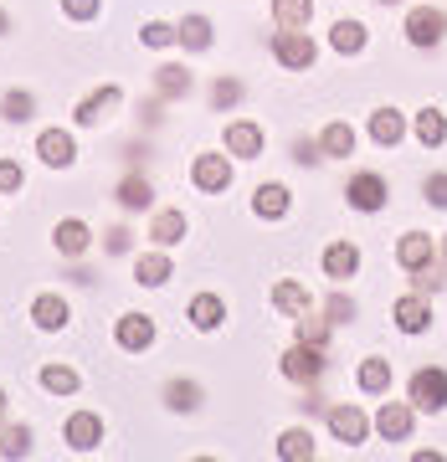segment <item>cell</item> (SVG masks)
Returning a JSON list of instances; mask_svg holds the SVG:
<instances>
[{
    "mask_svg": "<svg viewBox=\"0 0 447 462\" xmlns=\"http://www.w3.org/2000/svg\"><path fill=\"white\" fill-rule=\"evenodd\" d=\"M103 247L114 252V257H124V252L134 247V236H129V231H124V226H114V231H108V236H103Z\"/></svg>",
    "mask_w": 447,
    "mask_h": 462,
    "instance_id": "46",
    "label": "cell"
},
{
    "mask_svg": "<svg viewBox=\"0 0 447 462\" xmlns=\"http://www.w3.org/2000/svg\"><path fill=\"white\" fill-rule=\"evenodd\" d=\"M319 149H324V160H349L355 154V129L334 118L330 129H324V139H319Z\"/></svg>",
    "mask_w": 447,
    "mask_h": 462,
    "instance_id": "27",
    "label": "cell"
},
{
    "mask_svg": "<svg viewBox=\"0 0 447 462\" xmlns=\"http://www.w3.org/2000/svg\"><path fill=\"white\" fill-rule=\"evenodd\" d=\"M36 154H42V165L67 170L72 160H78V144H72V134H67V129H47L42 139H36Z\"/></svg>",
    "mask_w": 447,
    "mask_h": 462,
    "instance_id": "11",
    "label": "cell"
},
{
    "mask_svg": "<svg viewBox=\"0 0 447 462\" xmlns=\"http://www.w3.org/2000/svg\"><path fill=\"white\" fill-rule=\"evenodd\" d=\"M309 16H314V0H273V21L283 32H303Z\"/></svg>",
    "mask_w": 447,
    "mask_h": 462,
    "instance_id": "26",
    "label": "cell"
},
{
    "mask_svg": "<svg viewBox=\"0 0 447 462\" xmlns=\"http://www.w3.org/2000/svg\"><path fill=\"white\" fill-rule=\"evenodd\" d=\"M422 190H427V200L437 206V211H447V175H442V170H437V175H427V185H422Z\"/></svg>",
    "mask_w": 447,
    "mask_h": 462,
    "instance_id": "44",
    "label": "cell"
},
{
    "mask_svg": "<svg viewBox=\"0 0 447 462\" xmlns=\"http://www.w3.org/2000/svg\"><path fill=\"white\" fill-rule=\"evenodd\" d=\"M139 36H144V47H170V42H175V26H165V21H149Z\"/></svg>",
    "mask_w": 447,
    "mask_h": 462,
    "instance_id": "43",
    "label": "cell"
},
{
    "mask_svg": "<svg viewBox=\"0 0 447 462\" xmlns=\"http://www.w3.org/2000/svg\"><path fill=\"white\" fill-rule=\"evenodd\" d=\"M154 93H160V98H185V93H191V72L175 67V62L154 67Z\"/></svg>",
    "mask_w": 447,
    "mask_h": 462,
    "instance_id": "28",
    "label": "cell"
},
{
    "mask_svg": "<svg viewBox=\"0 0 447 462\" xmlns=\"http://www.w3.org/2000/svg\"><path fill=\"white\" fill-rule=\"evenodd\" d=\"M273 57H278L288 72H309L314 67V42L303 32H283L278 26V36H273Z\"/></svg>",
    "mask_w": 447,
    "mask_h": 462,
    "instance_id": "3",
    "label": "cell"
},
{
    "mask_svg": "<svg viewBox=\"0 0 447 462\" xmlns=\"http://www.w3.org/2000/svg\"><path fill=\"white\" fill-rule=\"evenodd\" d=\"M330 42H334V51L355 57V51H365V26H360V21H334Z\"/></svg>",
    "mask_w": 447,
    "mask_h": 462,
    "instance_id": "33",
    "label": "cell"
},
{
    "mask_svg": "<svg viewBox=\"0 0 447 462\" xmlns=\"http://www.w3.org/2000/svg\"><path fill=\"white\" fill-rule=\"evenodd\" d=\"M103 11V0H62V16H72V21H93Z\"/></svg>",
    "mask_w": 447,
    "mask_h": 462,
    "instance_id": "42",
    "label": "cell"
},
{
    "mask_svg": "<svg viewBox=\"0 0 447 462\" xmlns=\"http://www.w3.org/2000/svg\"><path fill=\"white\" fill-rule=\"evenodd\" d=\"M5 32H11V16H5V11H0V36H5Z\"/></svg>",
    "mask_w": 447,
    "mask_h": 462,
    "instance_id": "49",
    "label": "cell"
},
{
    "mask_svg": "<svg viewBox=\"0 0 447 462\" xmlns=\"http://www.w3.org/2000/svg\"><path fill=\"white\" fill-rule=\"evenodd\" d=\"M386 196H391V190H386V180L376 175V170H365V175H355V180L345 185V200L355 206V211H381Z\"/></svg>",
    "mask_w": 447,
    "mask_h": 462,
    "instance_id": "6",
    "label": "cell"
},
{
    "mask_svg": "<svg viewBox=\"0 0 447 462\" xmlns=\"http://www.w3.org/2000/svg\"><path fill=\"white\" fill-rule=\"evenodd\" d=\"M432 257H437V247H432V236H422V231H406L396 247V263L406 267V273H416V267H427Z\"/></svg>",
    "mask_w": 447,
    "mask_h": 462,
    "instance_id": "19",
    "label": "cell"
},
{
    "mask_svg": "<svg viewBox=\"0 0 447 462\" xmlns=\"http://www.w3.org/2000/svg\"><path fill=\"white\" fill-rule=\"evenodd\" d=\"M412 282H416V293H437V288H442V267H437V263L416 267V273H412Z\"/></svg>",
    "mask_w": 447,
    "mask_h": 462,
    "instance_id": "41",
    "label": "cell"
},
{
    "mask_svg": "<svg viewBox=\"0 0 447 462\" xmlns=\"http://www.w3.org/2000/svg\"><path fill=\"white\" fill-rule=\"evenodd\" d=\"M0 416H5V391H0Z\"/></svg>",
    "mask_w": 447,
    "mask_h": 462,
    "instance_id": "50",
    "label": "cell"
},
{
    "mask_svg": "<svg viewBox=\"0 0 447 462\" xmlns=\"http://www.w3.org/2000/svg\"><path fill=\"white\" fill-rule=\"evenodd\" d=\"M42 385H47L51 396H72L78 391V370L72 365H42Z\"/></svg>",
    "mask_w": 447,
    "mask_h": 462,
    "instance_id": "34",
    "label": "cell"
},
{
    "mask_svg": "<svg viewBox=\"0 0 447 462\" xmlns=\"http://www.w3.org/2000/svg\"><path fill=\"white\" fill-rule=\"evenodd\" d=\"M0 114L11 118V124H26V118L36 114V98H32V93H21V88H11V93H5V103H0Z\"/></svg>",
    "mask_w": 447,
    "mask_h": 462,
    "instance_id": "37",
    "label": "cell"
},
{
    "mask_svg": "<svg viewBox=\"0 0 447 462\" xmlns=\"http://www.w3.org/2000/svg\"><path fill=\"white\" fill-rule=\"evenodd\" d=\"M191 180H196V190H206V196H221V190L232 185V165H227V154H196Z\"/></svg>",
    "mask_w": 447,
    "mask_h": 462,
    "instance_id": "5",
    "label": "cell"
},
{
    "mask_svg": "<svg viewBox=\"0 0 447 462\" xmlns=\"http://www.w3.org/2000/svg\"><path fill=\"white\" fill-rule=\"evenodd\" d=\"M298 339H303V345H330V319H319V314H309V309H303V314H298Z\"/></svg>",
    "mask_w": 447,
    "mask_h": 462,
    "instance_id": "36",
    "label": "cell"
},
{
    "mask_svg": "<svg viewBox=\"0 0 447 462\" xmlns=\"http://www.w3.org/2000/svg\"><path fill=\"white\" fill-rule=\"evenodd\" d=\"M391 319H396V329H401V334H422V329H432V309L422 303V293L396 298V309H391Z\"/></svg>",
    "mask_w": 447,
    "mask_h": 462,
    "instance_id": "13",
    "label": "cell"
},
{
    "mask_svg": "<svg viewBox=\"0 0 447 462\" xmlns=\"http://www.w3.org/2000/svg\"><path fill=\"white\" fill-rule=\"evenodd\" d=\"M185 231H191L185 211H160L154 221H149V236H154V247H175V242H185Z\"/></svg>",
    "mask_w": 447,
    "mask_h": 462,
    "instance_id": "21",
    "label": "cell"
},
{
    "mask_svg": "<svg viewBox=\"0 0 447 462\" xmlns=\"http://www.w3.org/2000/svg\"><path fill=\"white\" fill-rule=\"evenodd\" d=\"M330 431H334V442L360 447L370 437V421H365L360 406H330Z\"/></svg>",
    "mask_w": 447,
    "mask_h": 462,
    "instance_id": "7",
    "label": "cell"
},
{
    "mask_svg": "<svg viewBox=\"0 0 447 462\" xmlns=\"http://www.w3.org/2000/svg\"><path fill=\"white\" fill-rule=\"evenodd\" d=\"M149 200H154V185H149L144 175H124V180H118V206H124V211H144Z\"/></svg>",
    "mask_w": 447,
    "mask_h": 462,
    "instance_id": "29",
    "label": "cell"
},
{
    "mask_svg": "<svg viewBox=\"0 0 447 462\" xmlns=\"http://www.w3.org/2000/svg\"><path fill=\"white\" fill-rule=\"evenodd\" d=\"M32 452V431L26 427H5L0 431V457H26Z\"/></svg>",
    "mask_w": 447,
    "mask_h": 462,
    "instance_id": "38",
    "label": "cell"
},
{
    "mask_svg": "<svg viewBox=\"0 0 447 462\" xmlns=\"http://www.w3.org/2000/svg\"><path fill=\"white\" fill-rule=\"evenodd\" d=\"M416 139H422L427 149L442 144V139H447V118H442V108H422V114H416Z\"/></svg>",
    "mask_w": 447,
    "mask_h": 462,
    "instance_id": "32",
    "label": "cell"
},
{
    "mask_svg": "<svg viewBox=\"0 0 447 462\" xmlns=\"http://www.w3.org/2000/svg\"><path fill=\"white\" fill-rule=\"evenodd\" d=\"M175 278V267H170L165 252H139V263H134V282L139 288H165Z\"/></svg>",
    "mask_w": 447,
    "mask_h": 462,
    "instance_id": "15",
    "label": "cell"
},
{
    "mask_svg": "<svg viewBox=\"0 0 447 462\" xmlns=\"http://www.w3.org/2000/svg\"><path fill=\"white\" fill-rule=\"evenodd\" d=\"M62 437H67V447H72V452H93V447L103 442V416L72 411V416H67V427H62Z\"/></svg>",
    "mask_w": 447,
    "mask_h": 462,
    "instance_id": "8",
    "label": "cell"
},
{
    "mask_svg": "<svg viewBox=\"0 0 447 462\" xmlns=\"http://www.w3.org/2000/svg\"><path fill=\"white\" fill-rule=\"evenodd\" d=\"M278 457L283 462H309V457H314V431H309V427H288L278 437Z\"/></svg>",
    "mask_w": 447,
    "mask_h": 462,
    "instance_id": "24",
    "label": "cell"
},
{
    "mask_svg": "<svg viewBox=\"0 0 447 462\" xmlns=\"http://www.w3.org/2000/svg\"><path fill=\"white\" fill-rule=\"evenodd\" d=\"M293 160H298V165H319V160H324V149H319V144H298Z\"/></svg>",
    "mask_w": 447,
    "mask_h": 462,
    "instance_id": "47",
    "label": "cell"
},
{
    "mask_svg": "<svg viewBox=\"0 0 447 462\" xmlns=\"http://www.w3.org/2000/svg\"><path fill=\"white\" fill-rule=\"evenodd\" d=\"M32 319H36V329L57 334V329H67L72 309H67V298H62V293H42V298L32 303Z\"/></svg>",
    "mask_w": 447,
    "mask_h": 462,
    "instance_id": "14",
    "label": "cell"
},
{
    "mask_svg": "<svg viewBox=\"0 0 447 462\" xmlns=\"http://www.w3.org/2000/svg\"><path fill=\"white\" fill-rule=\"evenodd\" d=\"M360 391L365 396H381V391H391V360H360Z\"/></svg>",
    "mask_w": 447,
    "mask_h": 462,
    "instance_id": "30",
    "label": "cell"
},
{
    "mask_svg": "<svg viewBox=\"0 0 447 462\" xmlns=\"http://www.w3.org/2000/svg\"><path fill=\"white\" fill-rule=\"evenodd\" d=\"M165 401H170V411H196V406H200V385H196V380H170Z\"/></svg>",
    "mask_w": 447,
    "mask_h": 462,
    "instance_id": "35",
    "label": "cell"
},
{
    "mask_svg": "<svg viewBox=\"0 0 447 462\" xmlns=\"http://www.w3.org/2000/svg\"><path fill=\"white\" fill-rule=\"evenodd\" d=\"M118 349H129V355H144L149 345H154V319L144 314H124L118 319V329H114Z\"/></svg>",
    "mask_w": 447,
    "mask_h": 462,
    "instance_id": "10",
    "label": "cell"
},
{
    "mask_svg": "<svg viewBox=\"0 0 447 462\" xmlns=\"http://www.w3.org/2000/svg\"><path fill=\"white\" fill-rule=\"evenodd\" d=\"M283 375L298 380V385H314V380L324 375V349H319V345H303V339H298V345L283 355Z\"/></svg>",
    "mask_w": 447,
    "mask_h": 462,
    "instance_id": "2",
    "label": "cell"
},
{
    "mask_svg": "<svg viewBox=\"0 0 447 462\" xmlns=\"http://www.w3.org/2000/svg\"><path fill=\"white\" fill-rule=\"evenodd\" d=\"M211 103H216V108H232V103H242V83H237V78H216Z\"/></svg>",
    "mask_w": 447,
    "mask_h": 462,
    "instance_id": "39",
    "label": "cell"
},
{
    "mask_svg": "<svg viewBox=\"0 0 447 462\" xmlns=\"http://www.w3.org/2000/svg\"><path fill=\"white\" fill-rule=\"evenodd\" d=\"M376 431H381L386 442H406L412 437V406L406 401H386L381 411H376Z\"/></svg>",
    "mask_w": 447,
    "mask_h": 462,
    "instance_id": "12",
    "label": "cell"
},
{
    "mask_svg": "<svg viewBox=\"0 0 447 462\" xmlns=\"http://www.w3.org/2000/svg\"><path fill=\"white\" fill-rule=\"evenodd\" d=\"M273 309H278V314H288V319H298L303 309H309V288H303V282H293V278H283L278 288H273Z\"/></svg>",
    "mask_w": 447,
    "mask_h": 462,
    "instance_id": "25",
    "label": "cell"
},
{
    "mask_svg": "<svg viewBox=\"0 0 447 462\" xmlns=\"http://www.w3.org/2000/svg\"><path fill=\"white\" fill-rule=\"evenodd\" d=\"M227 154H237V160H257L263 154V129L257 124H227Z\"/></svg>",
    "mask_w": 447,
    "mask_h": 462,
    "instance_id": "16",
    "label": "cell"
},
{
    "mask_svg": "<svg viewBox=\"0 0 447 462\" xmlns=\"http://www.w3.org/2000/svg\"><path fill=\"white\" fill-rule=\"evenodd\" d=\"M221 319H227V303H221L216 293H196V298H191V324H196L200 334L221 329Z\"/></svg>",
    "mask_w": 447,
    "mask_h": 462,
    "instance_id": "23",
    "label": "cell"
},
{
    "mask_svg": "<svg viewBox=\"0 0 447 462\" xmlns=\"http://www.w3.org/2000/svg\"><path fill=\"white\" fill-rule=\"evenodd\" d=\"M437 257H442V267H447V236H442V242H437Z\"/></svg>",
    "mask_w": 447,
    "mask_h": 462,
    "instance_id": "48",
    "label": "cell"
},
{
    "mask_svg": "<svg viewBox=\"0 0 447 462\" xmlns=\"http://www.w3.org/2000/svg\"><path fill=\"white\" fill-rule=\"evenodd\" d=\"M370 139L381 149H396L401 139H406V118H401L396 108H376V114H370Z\"/></svg>",
    "mask_w": 447,
    "mask_h": 462,
    "instance_id": "17",
    "label": "cell"
},
{
    "mask_svg": "<svg viewBox=\"0 0 447 462\" xmlns=\"http://www.w3.org/2000/svg\"><path fill=\"white\" fill-rule=\"evenodd\" d=\"M442 36H447V16L437 5H416L412 16H406V42L412 47H437Z\"/></svg>",
    "mask_w": 447,
    "mask_h": 462,
    "instance_id": "4",
    "label": "cell"
},
{
    "mask_svg": "<svg viewBox=\"0 0 447 462\" xmlns=\"http://www.w3.org/2000/svg\"><path fill=\"white\" fill-rule=\"evenodd\" d=\"M118 103H124V93H118V88L108 83V88H98V93H88V98L78 103V114H72V118H78L83 129H98L103 118H114Z\"/></svg>",
    "mask_w": 447,
    "mask_h": 462,
    "instance_id": "9",
    "label": "cell"
},
{
    "mask_svg": "<svg viewBox=\"0 0 447 462\" xmlns=\"http://www.w3.org/2000/svg\"><path fill=\"white\" fill-rule=\"evenodd\" d=\"M51 242H57V252H62V257H83L88 242H93V231H88V221H57Z\"/></svg>",
    "mask_w": 447,
    "mask_h": 462,
    "instance_id": "20",
    "label": "cell"
},
{
    "mask_svg": "<svg viewBox=\"0 0 447 462\" xmlns=\"http://www.w3.org/2000/svg\"><path fill=\"white\" fill-rule=\"evenodd\" d=\"M324 314H330V324H349V319H355V303H349L345 293H334V298H330V309H324Z\"/></svg>",
    "mask_w": 447,
    "mask_h": 462,
    "instance_id": "45",
    "label": "cell"
},
{
    "mask_svg": "<svg viewBox=\"0 0 447 462\" xmlns=\"http://www.w3.org/2000/svg\"><path fill=\"white\" fill-rule=\"evenodd\" d=\"M175 42L191 47V51H206V47H211V21H206V16H185L181 26H175Z\"/></svg>",
    "mask_w": 447,
    "mask_h": 462,
    "instance_id": "31",
    "label": "cell"
},
{
    "mask_svg": "<svg viewBox=\"0 0 447 462\" xmlns=\"http://www.w3.org/2000/svg\"><path fill=\"white\" fill-rule=\"evenodd\" d=\"M412 406L416 411H442L447 406V370H437V365L416 370L412 375Z\"/></svg>",
    "mask_w": 447,
    "mask_h": 462,
    "instance_id": "1",
    "label": "cell"
},
{
    "mask_svg": "<svg viewBox=\"0 0 447 462\" xmlns=\"http://www.w3.org/2000/svg\"><path fill=\"white\" fill-rule=\"evenodd\" d=\"M324 273H330L334 282L355 278V273H360V247H355V242H334V247L324 252Z\"/></svg>",
    "mask_w": 447,
    "mask_h": 462,
    "instance_id": "18",
    "label": "cell"
},
{
    "mask_svg": "<svg viewBox=\"0 0 447 462\" xmlns=\"http://www.w3.org/2000/svg\"><path fill=\"white\" fill-rule=\"evenodd\" d=\"M288 185H257V196H252V211L263 216V221H283L288 216Z\"/></svg>",
    "mask_w": 447,
    "mask_h": 462,
    "instance_id": "22",
    "label": "cell"
},
{
    "mask_svg": "<svg viewBox=\"0 0 447 462\" xmlns=\"http://www.w3.org/2000/svg\"><path fill=\"white\" fill-rule=\"evenodd\" d=\"M381 5H401V0H381Z\"/></svg>",
    "mask_w": 447,
    "mask_h": 462,
    "instance_id": "51",
    "label": "cell"
},
{
    "mask_svg": "<svg viewBox=\"0 0 447 462\" xmlns=\"http://www.w3.org/2000/svg\"><path fill=\"white\" fill-rule=\"evenodd\" d=\"M21 185H26V170H21L16 160H0V196H11Z\"/></svg>",
    "mask_w": 447,
    "mask_h": 462,
    "instance_id": "40",
    "label": "cell"
}]
</instances>
